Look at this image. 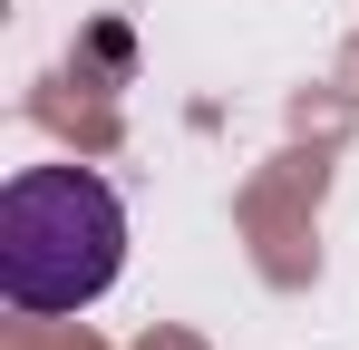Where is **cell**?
I'll list each match as a JSON object with an SVG mask.
<instances>
[{
    "label": "cell",
    "mask_w": 359,
    "mask_h": 350,
    "mask_svg": "<svg viewBox=\"0 0 359 350\" xmlns=\"http://www.w3.org/2000/svg\"><path fill=\"white\" fill-rule=\"evenodd\" d=\"M126 273V205L88 166H20L0 185V292L20 311H88Z\"/></svg>",
    "instance_id": "obj_1"
}]
</instances>
